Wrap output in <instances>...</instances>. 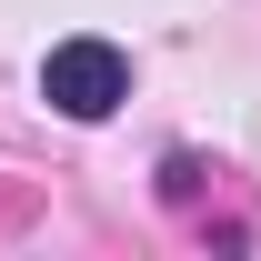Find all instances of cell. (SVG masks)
Listing matches in <instances>:
<instances>
[{
	"instance_id": "1",
	"label": "cell",
	"mask_w": 261,
	"mask_h": 261,
	"mask_svg": "<svg viewBox=\"0 0 261 261\" xmlns=\"http://www.w3.org/2000/svg\"><path fill=\"white\" fill-rule=\"evenodd\" d=\"M40 100H50L61 121H111V111L130 100V61L111 50V40L81 31V40H61V50L40 61Z\"/></svg>"
}]
</instances>
